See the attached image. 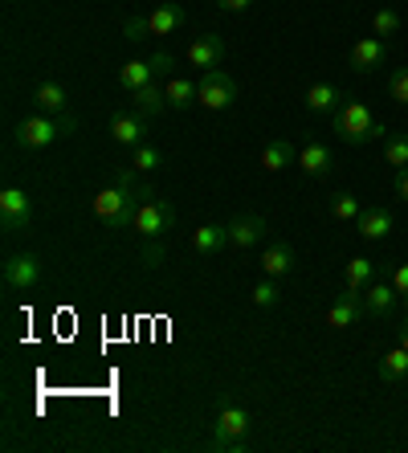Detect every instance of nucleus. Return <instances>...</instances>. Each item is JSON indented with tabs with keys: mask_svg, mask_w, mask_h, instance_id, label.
<instances>
[{
	"mask_svg": "<svg viewBox=\"0 0 408 453\" xmlns=\"http://www.w3.org/2000/svg\"><path fill=\"white\" fill-rule=\"evenodd\" d=\"M147 196H156V188L143 184V180L135 176V168L127 164V168H119L115 176H111V184L98 192L90 209H95V217L103 225H111V229H131L139 204H143Z\"/></svg>",
	"mask_w": 408,
	"mask_h": 453,
	"instance_id": "nucleus-1",
	"label": "nucleus"
},
{
	"mask_svg": "<svg viewBox=\"0 0 408 453\" xmlns=\"http://www.w3.org/2000/svg\"><path fill=\"white\" fill-rule=\"evenodd\" d=\"M331 131H335L343 143H351V148H364V143H372V139H384V123H380L376 115H372V106L364 103H343L331 115Z\"/></svg>",
	"mask_w": 408,
	"mask_h": 453,
	"instance_id": "nucleus-2",
	"label": "nucleus"
},
{
	"mask_svg": "<svg viewBox=\"0 0 408 453\" xmlns=\"http://www.w3.org/2000/svg\"><path fill=\"white\" fill-rule=\"evenodd\" d=\"M73 127H78V119L73 115H62V119H53V115H33V119H21L17 123V148L25 151H42L50 148V143H58V139L73 135Z\"/></svg>",
	"mask_w": 408,
	"mask_h": 453,
	"instance_id": "nucleus-3",
	"label": "nucleus"
},
{
	"mask_svg": "<svg viewBox=\"0 0 408 453\" xmlns=\"http://www.w3.org/2000/svg\"><path fill=\"white\" fill-rule=\"evenodd\" d=\"M250 412L241 409V404H225L217 412V425H212V449H250Z\"/></svg>",
	"mask_w": 408,
	"mask_h": 453,
	"instance_id": "nucleus-4",
	"label": "nucleus"
},
{
	"mask_svg": "<svg viewBox=\"0 0 408 453\" xmlns=\"http://www.w3.org/2000/svg\"><path fill=\"white\" fill-rule=\"evenodd\" d=\"M131 229H135L143 242L147 237H168V233L176 229V204H172L168 196H147V201L139 204Z\"/></svg>",
	"mask_w": 408,
	"mask_h": 453,
	"instance_id": "nucleus-5",
	"label": "nucleus"
},
{
	"mask_svg": "<svg viewBox=\"0 0 408 453\" xmlns=\"http://www.w3.org/2000/svg\"><path fill=\"white\" fill-rule=\"evenodd\" d=\"M196 103L204 106V111H229L233 103H237V78L229 74V70H204V74L196 78Z\"/></svg>",
	"mask_w": 408,
	"mask_h": 453,
	"instance_id": "nucleus-6",
	"label": "nucleus"
},
{
	"mask_svg": "<svg viewBox=\"0 0 408 453\" xmlns=\"http://www.w3.org/2000/svg\"><path fill=\"white\" fill-rule=\"evenodd\" d=\"M0 278H4L9 290H25V295H29V290H37V286L45 282V262L37 257V253H29V250L9 253L4 265H0Z\"/></svg>",
	"mask_w": 408,
	"mask_h": 453,
	"instance_id": "nucleus-7",
	"label": "nucleus"
},
{
	"mask_svg": "<svg viewBox=\"0 0 408 453\" xmlns=\"http://www.w3.org/2000/svg\"><path fill=\"white\" fill-rule=\"evenodd\" d=\"M147 131H151V115H143V111H115L111 115V143H119V148H139V143H147Z\"/></svg>",
	"mask_w": 408,
	"mask_h": 453,
	"instance_id": "nucleus-8",
	"label": "nucleus"
},
{
	"mask_svg": "<svg viewBox=\"0 0 408 453\" xmlns=\"http://www.w3.org/2000/svg\"><path fill=\"white\" fill-rule=\"evenodd\" d=\"M33 221V201L25 196V188H4L0 192V225H4V233H21L29 229Z\"/></svg>",
	"mask_w": 408,
	"mask_h": 453,
	"instance_id": "nucleus-9",
	"label": "nucleus"
},
{
	"mask_svg": "<svg viewBox=\"0 0 408 453\" xmlns=\"http://www.w3.org/2000/svg\"><path fill=\"white\" fill-rule=\"evenodd\" d=\"M347 62H351V70H356V74H376L380 65L388 62V42H384V37H376V33H367V37H359V42L351 45Z\"/></svg>",
	"mask_w": 408,
	"mask_h": 453,
	"instance_id": "nucleus-10",
	"label": "nucleus"
},
{
	"mask_svg": "<svg viewBox=\"0 0 408 453\" xmlns=\"http://www.w3.org/2000/svg\"><path fill=\"white\" fill-rule=\"evenodd\" d=\"M364 295H356V290H347L343 286V295H335V303L327 306V327L331 331H347V327H356L359 319H364Z\"/></svg>",
	"mask_w": 408,
	"mask_h": 453,
	"instance_id": "nucleus-11",
	"label": "nucleus"
},
{
	"mask_svg": "<svg viewBox=\"0 0 408 453\" xmlns=\"http://www.w3.org/2000/svg\"><path fill=\"white\" fill-rule=\"evenodd\" d=\"M225 50H229V45H225L220 33H200L196 42L189 45V65L200 70V74H204V70H217V65L225 62Z\"/></svg>",
	"mask_w": 408,
	"mask_h": 453,
	"instance_id": "nucleus-12",
	"label": "nucleus"
},
{
	"mask_svg": "<svg viewBox=\"0 0 408 453\" xmlns=\"http://www.w3.org/2000/svg\"><path fill=\"white\" fill-rule=\"evenodd\" d=\"M266 217L262 212H241V217H233L229 221V245L233 250H253V245L266 237Z\"/></svg>",
	"mask_w": 408,
	"mask_h": 453,
	"instance_id": "nucleus-13",
	"label": "nucleus"
},
{
	"mask_svg": "<svg viewBox=\"0 0 408 453\" xmlns=\"http://www.w3.org/2000/svg\"><path fill=\"white\" fill-rule=\"evenodd\" d=\"M396 306H400V295H396V286H392V278H388V282H372L364 290V311L372 319H392L396 315Z\"/></svg>",
	"mask_w": 408,
	"mask_h": 453,
	"instance_id": "nucleus-14",
	"label": "nucleus"
},
{
	"mask_svg": "<svg viewBox=\"0 0 408 453\" xmlns=\"http://www.w3.org/2000/svg\"><path fill=\"white\" fill-rule=\"evenodd\" d=\"M392 212L384 209V204H364V212H359V221H356V229H359V237L364 242H384L388 233H392Z\"/></svg>",
	"mask_w": 408,
	"mask_h": 453,
	"instance_id": "nucleus-15",
	"label": "nucleus"
},
{
	"mask_svg": "<svg viewBox=\"0 0 408 453\" xmlns=\"http://www.w3.org/2000/svg\"><path fill=\"white\" fill-rule=\"evenodd\" d=\"M33 103H37V111H42V115H53V119L70 115V98H65L62 82H53V78H45V82L33 86Z\"/></svg>",
	"mask_w": 408,
	"mask_h": 453,
	"instance_id": "nucleus-16",
	"label": "nucleus"
},
{
	"mask_svg": "<svg viewBox=\"0 0 408 453\" xmlns=\"http://www.w3.org/2000/svg\"><path fill=\"white\" fill-rule=\"evenodd\" d=\"M262 274L266 278H290L294 274V245H286V242H273V245H266L262 250Z\"/></svg>",
	"mask_w": 408,
	"mask_h": 453,
	"instance_id": "nucleus-17",
	"label": "nucleus"
},
{
	"mask_svg": "<svg viewBox=\"0 0 408 453\" xmlns=\"http://www.w3.org/2000/svg\"><path fill=\"white\" fill-rule=\"evenodd\" d=\"M303 103L311 115H335L339 106H343V90H339L335 82H314L311 90H306Z\"/></svg>",
	"mask_w": 408,
	"mask_h": 453,
	"instance_id": "nucleus-18",
	"label": "nucleus"
},
{
	"mask_svg": "<svg viewBox=\"0 0 408 453\" xmlns=\"http://www.w3.org/2000/svg\"><path fill=\"white\" fill-rule=\"evenodd\" d=\"M298 168L311 180H327L331 176V148L327 143H303L298 148Z\"/></svg>",
	"mask_w": 408,
	"mask_h": 453,
	"instance_id": "nucleus-19",
	"label": "nucleus"
},
{
	"mask_svg": "<svg viewBox=\"0 0 408 453\" xmlns=\"http://www.w3.org/2000/svg\"><path fill=\"white\" fill-rule=\"evenodd\" d=\"M189 25V12L180 9V4H159L156 12H147V29L156 33V37H172Z\"/></svg>",
	"mask_w": 408,
	"mask_h": 453,
	"instance_id": "nucleus-20",
	"label": "nucleus"
},
{
	"mask_svg": "<svg viewBox=\"0 0 408 453\" xmlns=\"http://www.w3.org/2000/svg\"><path fill=\"white\" fill-rule=\"evenodd\" d=\"M225 245H229V225H200V229H192V253L196 257H212Z\"/></svg>",
	"mask_w": 408,
	"mask_h": 453,
	"instance_id": "nucleus-21",
	"label": "nucleus"
},
{
	"mask_svg": "<svg viewBox=\"0 0 408 453\" xmlns=\"http://www.w3.org/2000/svg\"><path fill=\"white\" fill-rule=\"evenodd\" d=\"M258 164H262V172H282L286 164H298V151H294L290 139H270L262 148V159H258Z\"/></svg>",
	"mask_w": 408,
	"mask_h": 453,
	"instance_id": "nucleus-22",
	"label": "nucleus"
},
{
	"mask_svg": "<svg viewBox=\"0 0 408 453\" xmlns=\"http://www.w3.org/2000/svg\"><path fill=\"white\" fill-rule=\"evenodd\" d=\"M131 106L143 111V115H164V111H168V95H164L159 82H147V86H139V90H131Z\"/></svg>",
	"mask_w": 408,
	"mask_h": 453,
	"instance_id": "nucleus-23",
	"label": "nucleus"
},
{
	"mask_svg": "<svg viewBox=\"0 0 408 453\" xmlns=\"http://www.w3.org/2000/svg\"><path fill=\"white\" fill-rule=\"evenodd\" d=\"M380 380H384V384H408V351L400 348H388L384 351V359H380Z\"/></svg>",
	"mask_w": 408,
	"mask_h": 453,
	"instance_id": "nucleus-24",
	"label": "nucleus"
},
{
	"mask_svg": "<svg viewBox=\"0 0 408 453\" xmlns=\"http://www.w3.org/2000/svg\"><path fill=\"white\" fill-rule=\"evenodd\" d=\"M372 282H376V262H372V257H351V262H347V270H343V286H347V290L364 295Z\"/></svg>",
	"mask_w": 408,
	"mask_h": 453,
	"instance_id": "nucleus-25",
	"label": "nucleus"
},
{
	"mask_svg": "<svg viewBox=\"0 0 408 453\" xmlns=\"http://www.w3.org/2000/svg\"><path fill=\"white\" fill-rule=\"evenodd\" d=\"M164 95H168V111H189V106L196 103V82L172 74L168 82H164Z\"/></svg>",
	"mask_w": 408,
	"mask_h": 453,
	"instance_id": "nucleus-26",
	"label": "nucleus"
},
{
	"mask_svg": "<svg viewBox=\"0 0 408 453\" xmlns=\"http://www.w3.org/2000/svg\"><path fill=\"white\" fill-rule=\"evenodd\" d=\"M115 78H119V86H123L127 95H131V90H139V86H147V82H159L156 70H151V62H123Z\"/></svg>",
	"mask_w": 408,
	"mask_h": 453,
	"instance_id": "nucleus-27",
	"label": "nucleus"
},
{
	"mask_svg": "<svg viewBox=\"0 0 408 453\" xmlns=\"http://www.w3.org/2000/svg\"><path fill=\"white\" fill-rule=\"evenodd\" d=\"M359 212H364V201H359L356 192H335V196H331V217H335V221L356 225Z\"/></svg>",
	"mask_w": 408,
	"mask_h": 453,
	"instance_id": "nucleus-28",
	"label": "nucleus"
},
{
	"mask_svg": "<svg viewBox=\"0 0 408 453\" xmlns=\"http://www.w3.org/2000/svg\"><path fill=\"white\" fill-rule=\"evenodd\" d=\"M384 164L392 172H404L408 168V135H400V131H396V135L384 139Z\"/></svg>",
	"mask_w": 408,
	"mask_h": 453,
	"instance_id": "nucleus-29",
	"label": "nucleus"
},
{
	"mask_svg": "<svg viewBox=\"0 0 408 453\" xmlns=\"http://www.w3.org/2000/svg\"><path fill=\"white\" fill-rule=\"evenodd\" d=\"M253 306L258 311H273V306L282 303V290H278V278H262V282L253 286Z\"/></svg>",
	"mask_w": 408,
	"mask_h": 453,
	"instance_id": "nucleus-30",
	"label": "nucleus"
},
{
	"mask_svg": "<svg viewBox=\"0 0 408 453\" xmlns=\"http://www.w3.org/2000/svg\"><path fill=\"white\" fill-rule=\"evenodd\" d=\"M159 164H164V151H159L156 143H139V148H131V168L135 172H156Z\"/></svg>",
	"mask_w": 408,
	"mask_h": 453,
	"instance_id": "nucleus-31",
	"label": "nucleus"
},
{
	"mask_svg": "<svg viewBox=\"0 0 408 453\" xmlns=\"http://www.w3.org/2000/svg\"><path fill=\"white\" fill-rule=\"evenodd\" d=\"M372 33H376V37H392V33H400V12L396 9H376L372 12Z\"/></svg>",
	"mask_w": 408,
	"mask_h": 453,
	"instance_id": "nucleus-32",
	"label": "nucleus"
},
{
	"mask_svg": "<svg viewBox=\"0 0 408 453\" xmlns=\"http://www.w3.org/2000/svg\"><path fill=\"white\" fill-rule=\"evenodd\" d=\"M164 257H168L164 237H147V242H143V270H159V265H164Z\"/></svg>",
	"mask_w": 408,
	"mask_h": 453,
	"instance_id": "nucleus-33",
	"label": "nucleus"
},
{
	"mask_svg": "<svg viewBox=\"0 0 408 453\" xmlns=\"http://www.w3.org/2000/svg\"><path fill=\"white\" fill-rule=\"evenodd\" d=\"M388 98L396 106H408V70H392V78H388Z\"/></svg>",
	"mask_w": 408,
	"mask_h": 453,
	"instance_id": "nucleus-34",
	"label": "nucleus"
},
{
	"mask_svg": "<svg viewBox=\"0 0 408 453\" xmlns=\"http://www.w3.org/2000/svg\"><path fill=\"white\" fill-rule=\"evenodd\" d=\"M147 33H151V29H147V17H127V21H123V37H127V42H143Z\"/></svg>",
	"mask_w": 408,
	"mask_h": 453,
	"instance_id": "nucleus-35",
	"label": "nucleus"
},
{
	"mask_svg": "<svg viewBox=\"0 0 408 453\" xmlns=\"http://www.w3.org/2000/svg\"><path fill=\"white\" fill-rule=\"evenodd\" d=\"M151 62V70H156V78H172V65H176V58H172L168 50H159L156 58H147Z\"/></svg>",
	"mask_w": 408,
	"mask_h": 453,
	"instance_id": "nucleus-36",
	"label": "nucleus"
},
{
	"mask_svg": "<svg viewBox=\"0 0 408 453\" xmlns=\"http://www.w3.org/2000/svg\"><path fill=\"white\" fill-rule=\"evenodd\" d=\"M392 286H396V295H400V303L408 306V262H400L396 270H392Z\"/></svg>",
	"mask_w": 408,
	"mask_h": 453,
	"instance_id": "nucleus-37",
	"label": "nucleus"
},
{
	"mask_svg": "<svg viewBox=\"0 0 408 453\" xmlns=\"http://www.w3.org/2000/svg\"><path fill=\"white\" fill-rule=\"evenodd\" d=\"M392 192H396V201L408 204V168L396 172V180H392Z\"/></svg>",
	"mask_w": 408,
	"mask_h": 453,
	"instance_id": "nucleus-38",
	"label": "nucleus"
},
{
	"mask_svg": "<svg viewBox=\"0 0 408 453\" xmlns=\"http://www.w3.org/2000/svg\"><path fill=\"white\" fill-rule=\"evenodd\" d=\"M250 4H253V0H217V9H220V12H245Z\"/></svg>",
	"mask_w": 408,
	"mask_h": 453,
	"instance_id": "nucleus-39",
	"label": "nucleus"
},
{
	"mask_svg": "<svg viewBox=\"0 0 408 453\" xmlns=\"http://www.w3.org/2000/svg\"><path fill=\"white\" fill-rule=\"evenodd\" d=\"M400 348L408 351V323H404V327H400Z\"/></svg>",
	"mask_w": 408,
	"mask_h": 453,
	"instance_id": "nucleus-40",
	"label": "nucleus"
}]
</instances>
